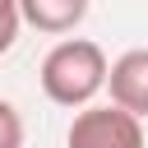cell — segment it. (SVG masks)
I'll return each instance as SVG.
<instances>
[{"mask_svg":"<svg viewBox=\"0 0 148 148\" xmlns=\"http://www.w3.org/2000/svg\"><path fill=\"white\" fill-rule=\"evenodd\" d=\"M37 79L56 106H92V97L106 88V56L88 37H65L46 51Z\"/></svg>","mask_w":148,"mask_h":148,"instance_id":"obj_1","label":"cell"},{"mask_svg":"<svg viewBox=\"0 0 148 148\" xmlns=\"http://www.w3.org/2000/svg\"><path fill=\"white\" fill-rule=\"evenodd\" d=\"M65 148H148V139H143V120L106 102V106H79Z\"/></svg>","mask_w":148,"mask_h":148,"instance_id":"obj_2","label":"cell"},{"mask_svg":"<svg viewBox=\"0 0 148 148\" xmlns=\"http://www.w3.org/2000/svg\"><path fill=\"white\" fill-rule=\"evenodd\" d=\"M111 106L130 111L134 120H148V46H134L106 65Z\"/></svg>","mask_w":148,"mask_h":148,"instance_id":"obj_3","label":"cell"},{"mask_svg":"<svg viewBox=\"0 0 148 148\" xmlns=\"http://www.w3.org/2000/svg\"><path fill=\"white\" fill-rule=\"evenodd\" d=\"M88 14V0H18V18L37 32H74Z\"/></svg>","mask_w":148,"mask_h":148,"instance_id":"obj_4","label":"cell"},{"mask_svg":"<svg viewBox=\"0 0 148 148\" xmlns=\"http://www.w3.org/2000/svg\"><path fill=\"white\" fill-rule=\"evenodd\" d=\"M0 148H23V116L0 97Z\"/></svg>","mask_w":148,"mask_h":148,"instance_id":"obj_5","label":"cell"},{"mask_svg":"<svg viewBox=\"0 0 148 148\" xmlns=\"http://www.w3.org/2000/svg\"><path fill=\"white\" fill-rule=\"evenodd\" d=\"M18 28H23V18H18V0H0V56L18 42Z\"/></svg>","mask_w":148,"mask_h":148,"instance_id":"obj_6","label":"cell"}]
</instances>
